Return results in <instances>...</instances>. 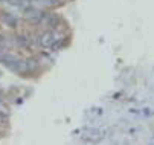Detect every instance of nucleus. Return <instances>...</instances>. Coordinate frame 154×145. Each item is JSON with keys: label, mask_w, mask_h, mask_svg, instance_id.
<instances>
[{"label": "nucleus", "mask_w": 154, "mask_h": 145, "mask_svg": "<svg viewBox=\"0 0 154 145\" xmlns=\"http://www.w3.org/2000/svg\"><path fill=\"white\" fill-rule=\"evenodd\" d=\"M0 63H3L8 69H11L14 72L21 70L23 66H25V61L20 60L15 55H12V54H0Z\"/></svg>", "instance_id": "f257e3e1"}, {"label": "nucleus", "mask_w": 154, "mask_h": 145, "mask_svg": "<svg viewBox=\"0 0 154 145\" xmlns=\"http://www.w3.org/2000/svg\"><path fill=\"white\" fill-rule=\"evenodd\" d=\"M55 34L52 32V31H48V32H45L41 37H40V45L41 46H45V48H51L54 43H55Z\"/></svg>", "instance_id": "f03ea898"}, {"label": "nucleus", "mask_w": 154, "mask_h": 145, "mask_svg": "<svg viewBox=\"0 0 154 145\" xmlns=\"http://www.w3.org/2000/svg\"><path fill=\"white\" fill-rule=\"evenodd\" d=\"M46 15H45V12L43 11H37V9H34V11H31L29 14H28V18H29V22L31 23H40L43 18H45Z\"/></svg>", "instance_id": "7ed1b4c3"}, {"label": "nucleus", "mask_w": 154, "mask_h": 145, "mask_svg": "<svg viewBox=\"0 0 154 145\" xmlns=\"http://www.w3.org/2000/svg\"><path fill=\"white\" fill-rule=\"evenodd\" d=\"M3 22H5L8 26H11V28H17V25H18L17 17H14V15L9 14V12H3Z\"/></svg>", "instance_id": "20e7f679"}, {"label": "nucleus", "mask_w": 154, "mask_h": 145, "mask_svg": "<svg viewBox=\"0 0 154 145\" xmlns=\"http://www.w3.org/2000/svg\"><path fill=\"white\" fill-rule=\"evenodd\" d=\"M46 22H48V25H49L51 28H57V26H58V23H60V18H58V15L51 14V15L46 18Z\"/></svg>", "instance_id": "39448f33"}, {"label": "nucleus", "mask_w": 154, "mask_h": 145, "mask_svg": "<svg viewBox=\"0 0 154 145\" xmlns=\"http://www.w3.org/2000/svg\"><path fill=\"white\" fill-rule=\"evenodd\" d=\"M15 41H17V45H18L20 48H26V46H28V38H26V37L18 35V37L15 38Z\"/></svg>", "instance_id": "423d86ee"}, {"label": "nucleus", "mask_w": 154, "mask_h": 145, "mask_svg": "<svg viewBox=\"0 0 154 145\" xmlns=\"http://www.w3.org/2000/svg\"><path fill=\"white\" fill-rule=\"evenodd\" d=\"M25 0H8V3H11V5H14V6H17V8H25Z\"/></svg>", "instance_id": "0eeeda50"}, {"label": "nucleus", "mask_w": 154, "mask_h": 145, "mask_svg": "<svg viewBox=\"0 0 154 145\" xmlns=\"http://www.w3.org/2000/svg\"><path fill=\"white\" fill-rule=\"evenodd\" d=\"M0 102H2V96H0Z\"/></svg>", "instance_id": "6e6552de"}]
</instances>
